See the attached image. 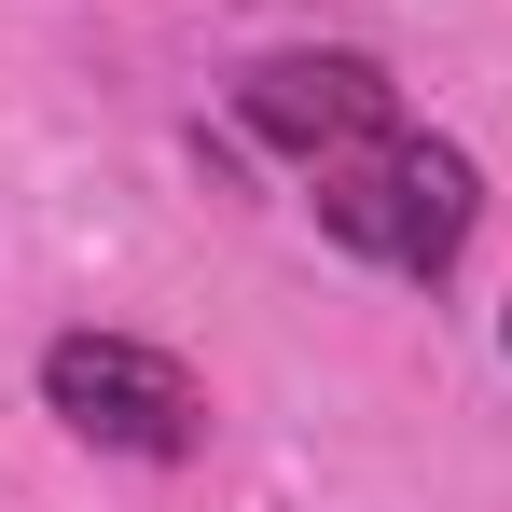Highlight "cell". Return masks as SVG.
Segmentation results:
<instances>
[{
	"instance_id": "obj_3",
	"label": "cell",
	"mask_w": 512,
	"mask_h": 512,
	"mask_svg": "<svg viewBox=\"0 0 512 512\" xmlns=\"http://www.w3.org/2000/svg\"><path fill=\"white\" fill-rule=\"evenodd\" d=\"M236 125L263 153H291V167H333V153H360V139L402 125V84L374 56H346V42H291V56L236 70Z\"/></svg>"
},
{
	"instance_id": "obj_1",
	"label": "cell",
	"mask_w": 512,
	"mask_h": 512,
	"mask_svg": "<svg viewBox=\"0 0 512 512\" xmlns=\"http://www.w3.org/2000/svg\"><path fill=\"white\" fill-rule=\"evenodd\" d=\"M319 194V236H346L360 263H388V277H416L443 291L457 263H471V222H485V180L457 139H429V125H388V139H360L333 167H305Z\"/></svg>"
},
{
	"instance_id": "obj_2",
	"label": "cell",
	"mask_w": 512,
	"mask_h": 512,
	"mask_svg": "<svg viewBox=\"0 0 512 512\" xmlns=\"http://www.w3.org/2000/svg\"><path fill=\"white\" fill-rule=\"evenodd\" d=\"M42 402L97 457H194L208 443V388L180 374L167 346H139V333H56L42 346Z\"/></svg>"
}]
</instances>
